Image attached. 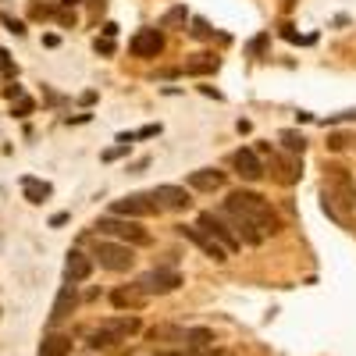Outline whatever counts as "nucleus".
I'll list each match as a JSON object with an SVG mask.
<instances>
[{
	"label": "nucleus",
	"instance_id": "obj_1",
	"mask_svg": "<svg viewBox=\"0 0 356 356\" xmlns=\"http://www.w3.org/2000/svg\"><path fill=\"white\" fill-rule=\"evenodd\" d=\"M221 214L232 221L235 239L246 243V246H260L264 239L278 235V228H282L271 200H264V196L253 193V189H235V193H228Z\"/></svg>",
	"mask_w": 356,
	"mask_h": 356
},
{
	"label": "nucleus",
	"instance_id": "obj_2",
	"mask_svg": "<svg viewBox=\"0 0 356 356\" xmlns=\"http://www.w3.org/2000/svg\"><path fill=\"white\" fill-rule=\"evenodd\" d=\"M356 207V186L346 168H328V178H324V211H328L335 221L346 225V214Z\"/></svg>",
	"mask_w": 356,
	"mask_h": 356
},
{
	"label": "nucleus",
	"instance_id": "obj_3",
	"mask_svg": "<svg viewBox=\"0 0 356 356\" xmlns=\"http://www.w3.org/2000/svg\"><path fill=\"white\" fill-rule=\"evenodd\" d=\"M139 332V317L129 314V317H111V321H100L97 328H89L86 335V346L89 349H107V346H118V342H125L129 335Z\"/></svg>",
	"mask_w": 356,
	"mask_h": 356
},
{
	"label": "nucleus",
	"instance_id": "obj_4",
	"mask_svg": "<svg viewBox=\"0 0 356 356\" xmlns=\"http://www.w3.org/2000/svg\"><path fill=\"white\" fill-rule=\"evenodd\" d=\"M97 232L104 235H114V239H122L125 246H150V232H146L139 221H122V218H100L93 225Z\"/></svg>",
	"mask_w": 356,
	"mask_h": 356
},
{
	"label": "nucleus",
	"instance_id": "obj_5",
	"mask_svg": "<svg viewBox=\"0 0 356 356\" xmlns=\"http://www.w3.org/2000/svg\"><path fill=\"white\" fill-rule=\"evenodd\" d=\"M93 260L100 264V267H107V271H132V264H136V253H132V246H125V243H97V250H93Z\"/></svg>",
	"mask_w": 356,
	"mask_h": 356
},
{
	"label": "nucleus",
	"instance_id": "obj_6",
	"mask_svg": "<svg viewBox=\"0 0 356 356\" xmlns=\"http://www.w3.org/2000/svg\"><path fill=\"white\" fill-rule=\"evenodd\" d=\"M111 214L114 218H150V214H161V203L154 200V193H136V196H125V200H114L111 203Z\"/></svg>",
	"mask_w": 356,
	"mask_h": 356
},
{
	"label": "nucleus",
	"instance_id": "obj_7",
	"mask_svg": "<svg viewBox=\"0 0 356 356\" xmlns=\"http://www.w3.org/2000/svg\"><path fill=\"white\" fill-rule=\"evenodd\" d=\"M178 285H182V275L171 271V267H154V271H146V275L139 278V289H143L146 296H168V292H175Z\"/></svg>",
	"mask_w": 356,
	"mask_h": 356
},
{
	"label": "nucleus",
	"instance_id": "obj_8",
	"mask_svg": "<svg viewBox=\"0 0 356 356\" xmlns=\"http://www.w3.org/2000/svg\"><path fill=\"white\" fill-rule=\"evenodd\" d=\"M178 235H186L189 243H196V246H200L207 257H211V260H218V264H221V260H228V250L214 239L211 232H203L200 225H178Z\"/></svg>",
	"mask_w": 356,
	"mask_h": 356
},
{
	"label": "nucleus",
	"instance_id": "obj_9",
	"mask_svg": "<svg viewBox=\"0 0 356 356\" xmlns=\"http://www.w3.org/2000/svg\"><path fill=\"white\" fill-rule=\"evenodd\" d=\"M196 225H200L203 232H211V235H214V239H218V243H221V246H225L228 253H232V250H239V246H243L239 239H235V232H232V225H225V221H221V218H218L214 211H203Z\"/></svg>",
	"mask_w": 356,
	"mask_h": 356
},
{
	"label": "nucleus",
	"instance_id": "obj_10",
	"mask_svg": "<svg viewBox=\"0 0 356 356\" xmlns=\"http://www.w3.org/2000/svg\"><path fill=\"white\" fill-rule=\"evenodd\" d=\"M129 50H132V57H157L164 50V33L161 29H139L129 43Z\"/></svg>",
	"mask_w": 356,
	"mask_h": 356
},
{
	"label": "nucleus",
	"instance_id": "obj_11",
	"mask_svg": "<svg viewBox=\"0 0 356 356\" xmlns=\"http://www.w3.org/2000/svg\"><path fill=\"white\" fill-rule=\"evenodd\" d=\"M232 168L239 171L246 182H257V178H264V161L257 150H235L232 154Z\"/></svg>",
	"mask_w": 356,
	"mask_h": 356
},
{
	"label": "nucleus",
	"instance_id": "obj_12",
	"mask_svg": "<svg viewBox=\"0 0 356 356\" xmlns=\"http://www.w3.org/2000/svg\"><path fill=\"white\" fill-rule=\"evenodd\" d=\"M93 275V257H86L82 250H68V260H65V278L68 285H79Z\"/></svg>",
	"mask_w": 356,
	"mask_h": 356
},
{
	"label": "nucleus",
	"instance_id": "obj_13",
	"mask_svg": "<svg viewBox=\"0 0 356 356\" xmlns=\"http://www.w3.org/2000/svg\"><path fill=\"white\" fill-rule=\"evenodd\" d=\"M154 200L161 203V211H186V207L193 203L182 186H157L154 189Z\"/></svg>",
	"mask_w": 356,
	"mask_h": 356
},
{
	"label": "nucleus",
	"instance_id": "obj_14",
	"mask_svg": "<svg viewBox=\"0 0 356 356\" xmlns=\"http://www.w3.org/2000/svg\"><path fill=\"white\" fill-rule=\"evenodd\" d=\"M271 168H275V178H278L282 186L300 182V175H303V168H300V157H296V154H289V157H278V154H271Z\"/></svg>",
	"mask_w": 356,
	"mask_h": 356
},
{
	"label": "nucleus",
	"instance_id": "obj_15",
	"mask_svg": "<svg viewBox=\"0 0 356 356\" xmlns=\"http://www.w3.org/2000/svg\"><path fill=\"white\" fill-rule=\"evenodd\" d=\"M75 307H79V292H75V285H61V292H57V300H54V307H50V324H61Z\"/></svg>",
	"mask_w": 356,
	"mask_h": 356
},
{
	"label": "nucleus",
	"instance_id": "obj_16",
	"mask_svg": "<svg viewBox=\"0 0 356 356\" xmlns=\"http://www.w3.org/2000/svg\"><path fill=\"white\" fill-rule=\"evenodd\" d=\"M111 303H114L118 310H139V307L146 303V292L139 289V282H136V285H122V289L111 292Z\"/></svg>",
	"mask_w": 356,
	"mask_h": 356
},
{
	"label": "nucleus",
	"instance_id": "obj_17",
	"mask_svg": "<svg viewBox=\"0 0 356 356\" xmlns=\"http://www.w3.org/2000/svg\"><path fill=\"white\" fill-rule=\"evenodd\" d=\"M189 186L200 189V193H214V189L225 186V171H218V168H200V171L189 175Z\"/></svg>",
	"mask_w": 356,
	"mask_h": 356
},
{
	"label": "nucleus",
	"instance_id": "obj_18",
	"mask_svg": "<svg viewBox=\"0 0 356 356\" xmlns=\"http://www.w3.org/2000/svg\"><path fill=\"white\" fill-rule=\"evenodd\" d=\"M22 189H25V200L29 203H47L50 200V182H40V178H33V175H25L22 178Z\"/></svg>",
	"mask_w": 356,
	"mask_h": 356
},
{
	"label": "nucleus",
	"instance_id": "obj_19",
	"mask_svg": "<svg viewBox=\"0 0 356 356\" xmlns=\"http://www.w3.org/2000/svg\"><path fill=\"white\" fill-rule=\"evenodd\" d=\"M72 353V339L68 335H47L40 342V353L36 356H68Z\"/></svg>",
	"mask_w": 356,
	"mask_h": 356
},
{
	"label": "nucleus",
	"instance_id": "obj_20",
	"mask_svg": "<svg viewBox=\"0 0 356 356\" xmlns=\"http://www.w3.org/2000/svg\"><path fill=\"white\" fill-rule=\"evenodd\" d=\"M218 57L214 54H193L189 61H186V72L189 75H211V72H218Z\"/></svg>",
	"mask_w": 356,
	"mask_h": 356
},
{
	"label": "nucleus",
	"instance_id": "obj_21",
	"mask_svg": "<svg viewBox=\"0 0 356 356\" xmlns=\"http://www.w3.org/2000/svg\"><path fill=\"white\" fill-rule=\"evenodd\" d=\"M278 139L285 143V150H289V154H296V157H300V154L307 150V139H303L300 132H292V129H285V132H282Z\"/></svg>",
	"mask_w": 356,
	"mask_h": 356
},
{
	"label": "nucleus",
	"instance_id": "obj_22",
	"mask_svg": "<svg viewBox=\"0 0 356 356\" xmlns=\"http://www.w3.org/2000/svg\"><path fill=\"white\" fill-rule=\"evenodd\" d=\"M186 342H189V349H211L214 335L207 328H193V332H186Z\"/></svg>",
	"mask_w": 356,
	"mask_h": 356
},
{
	"label": "nucleus",
	"instance_id": "obj_23",
	"mask_svg": "<svg viewBox=\"0 0 356 356\" xmlns=\"http://www.w3.org/2000/svg\"><path fill=\"white\" fill-rule=\"evenodd\" d=\"M150 339H154V342H157V339H164V342H186V332H182V328H171V324H161V328L150 332Z\"/></svg>",
	"mask_w": 356,
	"mask_h": 356
},
{
	"label": "nucleus",
	"instance_id": "obj_24",
	"mask_svg": "<svg viewBox=\"0 0 356 356\" xmlns=\"http://www.w3.org/2000/svg\"><path fill=\"white\" fill-rule=\"evenodd\" d=\"M157 356H221L214 349H161Z\"/></svg>",
	"mask_w": 356,
	"mask_h": 356
},
{
	"label": "nucleus",
	"instance_id": "obj_25",
	"mask_svg": "<svg viewBox=\"0 0 356 356\" xmlns=\"http://www.w3.org/2000/svg\"><path fill=\"white\" fill-rule=\"evenodd\" d=\"M193 25H196V29H193V33H196V36H203V40H211V36H214V29H211V25H207L203 18H196Z\"/></svg>",
	"mask_w": 356,
	"mask_h": 356
},
{
	"label": "nucleus",
	"instance_id": "obj_26",
	"mask_svg": "<svg viewBox=\"0 0 356 356\" xmlns=\"http://www.w3.org/2000/svg\"><path fill=\"white\" fill-rule=\"evenodd\" d=\"M0 72H4V75H15V65H11V57H8L4 47H0Z\"/></svg>",
	"mask_w": 356,
	"mask_h": 356
},
{
	"label": "nucleus",
	"instance_id": "obj_27",
	"mask_svg": "<svg viewBox=\"0 0 356 356\" xmlns=\"http://www.w3.org/2000/svg\"><path fill=\"white\" fill-rule=\"evenodd\" d=\"M175 22H186V11H182V8H175V11L164 15V25H175Z\"/></svg>",
	"mask_w": 356,
	"mask_h": 356
},
{
	"label": "nucleus",
	"instance_id": "obj_28",
	"mask_svg": "<svg viewBox=\"0 0 356 356\" xmlns=\"http://www.w3.org/2000/svg\"><path fill=\"white\" fill-rule=\"evenodd\" d=\"M4 25H8V29H11V33H18V36H22V33H25V25H22V22H18V18H11V15H4Z\"/></svg>",
	"mask_w": 356,
	"mask_h": 356
},
{
	"label": "nucleus",
	"instance_id": "obj_29",
	"mask_svg": "<svg viewBox=\"0 0 356 356\" xmlns=\"http://www.w3.org/2000/svg\"><path fill=\"white\" fill-rule=\"evenodd\" d=\"M125 150H129V143H122V146H114V150H107V154H104V161H114V157H122Z\"/></svg>",
	"mask_w": 356,
	"mask_h": 356
},
{
	"label": "nucleus",
	"instance_id": "obj_30",
	"mask_svg": "<svg viewBox=\"0 0 356 356\" xmlns=\"http://www.w3.org/2000/svg\"><path fill=\"white\" fill-rule=\"evenodd\" d=\"M29 111H33V100H29V97H22V100H18V114H22V118H25V114H29Z\"/></svg>",
	"mask_w": 356,
	"mask_h": 356
},
{
	"label": "nucleus",
	"instance_id": "obj_31",
	"mask_svg": "<svg viewBox=\"0 0 356 356\" xmlns=\"http://www.w3.org/2000/svg\"><path fill=\"white\" fill-rule=\"evenodd\" d=\"M97 50H100V54H114V43H111V40H104V43L97 40Z\"/></svg>",
	"mask_w": 356,
	"mask_h": 356
},
{
	"label": "nucleus",
	"instance_id": "obj_32",
	"mask_svg": "<svg viewBox=\"0 0 356 356\" xmlns=\"http://www.w3.org/2000/svg\"><path fill=\"white\" fill-rule=\"evenodd\" d=\"M328 143H332V150H342V146H346V136H332Z\"/></svg>",
	"mask_w": 356,
	"mask_h": 356
},
{
	"label": "nucleus",
	"instance_id": "obj_33",
	"mask_svg": "<svg viewBox=\"0 0 356 356\" xmlns=\"http://www.w3.org/2000/svg\"><path fill=\"white\" fill-rule=\"evenodd\" d=\"M104 36H107V40H111V36H118V25H114V22H107V25H104Z\"/></svg>",
	"mask_w": 356,
	"mask_h": 356
},
{
	"label": "nucleus",
	"instance_id": "obj_34",
	"mask_svg": "<svg viewBox=\"0 0 356 356\" xmlns=\"http://www.w3.org/2000/svg\"><path fill=\"white\" fill-rule=\"evenodd\" d=\"M65 4H68V8H72V4H75V0H65Z\"/></svg>",
	"mask_w": 356,
	"mask_h": 356
}]
</instances>
